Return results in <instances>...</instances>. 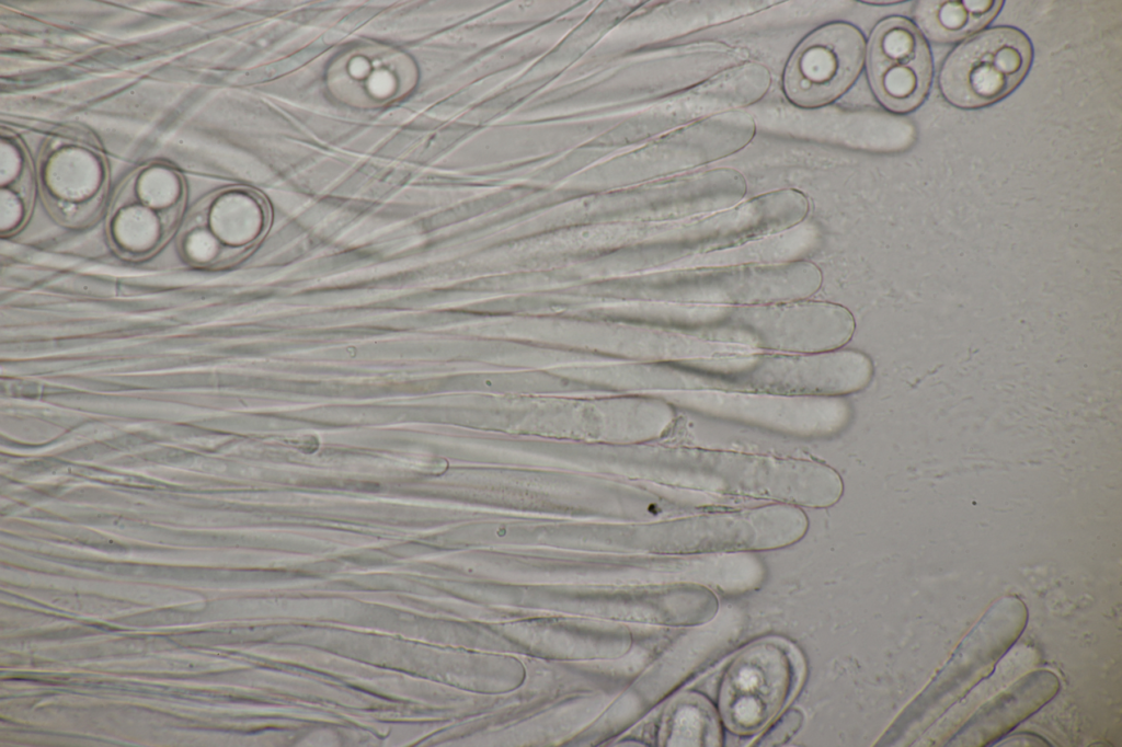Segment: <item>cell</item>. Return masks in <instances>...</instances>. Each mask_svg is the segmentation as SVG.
I'll use <instances>...</instances> for the list:
<instances>
[{
  "instance_id": "obj_4",
  "label": "cell",
  "mask_w": 1122,
  "mask_h": 747,
  "mask_svg": "<svg viewBox=\"0 0 1122 747\" xmlns=\"http://www.w3.org/2000/svg\"><path fill=\"white\" fill-rule=\"evenodd\" d=\"M669 400L695 415L794 438H827L852 418L845 397L676 390Z\"/></svg>"
},
{
  "instance_id": "obj_8",
  "label": "cell",
  "mask_w": 1122,
  "mask_h": 747,
  "mask_svg": "<svg viewBox=\"0 0 1122 747\" xmlns=\"http://www.w3.org/2000/svg\"><path fill=\"white\" fill-rule=\"evenodd\" d=\"M809 529L805 512L785 503L700 510L674 522L673 549L688 554L775 550L800 541Z\"/></svg>"
},
{
  "instance_id": "obj_20",
  "label": "cell",
  "mask_w": 1122,
  "mask_h": 747,
  "mask_svg": "<svg viewBox=\"0 0 1122 747\" xmlns=\"http://www.w3.org/2000/svg\"><path fill=\"white\" fill-rule=\"evenodd\" d=\"M862 2L869 3V4H885V5H889V4L902 3L903 1H862Z\"/></svg>"
},
{
  "instance_id": "obj_13",
  "label": "cell",
  "mask_w": 1122,
  "mask_h": 747,
  "mask_svg": "<svg viewBox=\"0 0 1122 747\" xmlns=\"http://www.w3.org/2000/svg\"><path fill=\"white\" fill-rule=\"evenodd\" d=\"M266 210L251 193L230 191L209 197L192 214L181 249L194 265H226L241 257L260 238Z\"/></svg>"
},
{
  "instance_id": "obj_3",
  "label": "cell",
  "mask_w": 1122,
  "mask_h": 747,
  "mask_svg": "<svg viewBox=\"0 0 1122 747\" xmlns=\"http://www.w3.org/2000/svg\"><path fill=\"white\" fill-rule=\"evenodd\" d=\"M667 321L700 340L779 353L838 349L856 331L847 307L811 298L737 306L679 303L669 310Z\"/></svg>"
},
{
  "instance_id": "obj_16",
  "label": "cell",
  "mask_w": 1122,
  "mask_h": 747,
  "mask_svg": "<svg viewBox=\"0 0 1122 747\" xmlns=\"http://www.w3.org/2000/svg\"><path fill=\"white\" fill-rule=\"evenodd\" d=\"M1003 5L1004 1H917L913 16L926 39L952 44L985 27Z\"/></svg>"
},
{
  "instance_id": "obj_1",
  "label": "cell",
  "mask_w": 1122,
  "mask_h": 747,
  "mask_svg": "<svg viewBox=\"0 0 1122 747\" xmlns=\"http://www.w3.org/2000/svg\"><path fill=\"white\" fill-rule=\"evenodd\" d=\"M657 455V473L672 484L736 502L826 508L845 490L839 472L813 458L690 446Z\"/></svg>"
},
{
  "instance_id": "obj_19",
  "label": "cell",
  "mask_w": 1122,
  "mask_h": 747,
  "mask_svg": "<svg viewBox=\"0 0 1122 747\" xmlns=\"http://www.w3.org/2000/svg\"><path fill=\"white\" fill-rule=\"evenodd\" d=\"M802 714L798 710H791L774 725L768 733L764 734L757 745L775 746L786 743L800 728Z\"/></svg>"
},
{
  "instance_id": "obj_11",
  "label": "cell",
  "mask_w": 1122,
  "mask_h": 747,
  "mask_svg": "<svg viewBox=\"0 0 1122 747\" xmlns=\"http://www.w3.org/2000/svg\"><path fill=\"white\" fill-rule=\"evenodd\" d=\"M871 88L889 111L906 114L927 99L934 59L927 39L905 16H891L874 28L867 47Z\"/></svg>"
},
{
  "instance_id": "obj_15",
  "label": "cell",
  "mask_w": 1122,
  "mask_h": 747,
  "mask_svg": "<svg viewBox=\"0 0 1122 747\" xmlns=\"http://www.w3.org/2000/svg\"><path fill=\"white\" fill-rule=\"evenodd\" d=\"M1060 680L1049 670L1032 671L984 704L948 745L986 746L1009 733L1053 699Z\"/></svg>"
},
{
  "instance_id": "obj_18",
  "label": "cell",
  "mask_w": 1122,
  "mask_h": 747,
  "mask_svg": "<svg viewBox=\"0 0 1122 747\" xmlns=\"http://www.w3.org/2000/svg\"><path fill=\"white\" fill-rule=\"evenodd\" d=\"M667 740L674 746H721V719L703 696L688 694L674 708Z\"/></svg>"
},
{
  "instance_id": "obj_9",
  "label": "cell",
  "mask_w": 1122,
  "mask_h": 747,
  "mask_svg": "<svg viewBox=\"0 0 1122 747\" xmlns=\"http://www.w3.org/2000/svg\"><path fill=\"white\" fill-rule=\"evenodd\" d=\"M180 175L164 164L140 169L124 184L113 203L108 237L129 258L157 251L172 234L184 203Z\"/></svg>"
},
{
  "instance_id": "obj_12",
  "label": "cell",
  "mask_w": 1122,
  "mask_h": 747,
  "mask_svg": "<svg viewBox=\"0 0 1122 747\" xmlns=\"http://www.w3.org/2000/svg\"><path fill=\"white\" fill-rule=\"evenodd\" d=\"M1027 623V608L1018 597L998 600L962 641L953 657L932 682L905 710L890 735L901 733L942 697L955 692L978 670L989 668L1018 639Z\"/></svg>"
},
{
  "instance_id": "obj_2",
  "label": "cell",
  "mask_w": 1122,
  "mask_h": 747,
  "mask_svg": "<svg viewBox=\"0 0 1122 747\" xmlns=\"http://www.w3.org/2000/svg\"><path fill=\"white\" fill-rule=\"evenodd\" d=\"M874 373L866 353L838 348L818 353L752 350L674 360L667 383L676 390H722L845 397L866 389Z\"/></svg>"
},
{
  "instance_id": "obj_5",
  "label": "cell",
  "mask_w": 1122,
  "mask_h": 747,
  "mask_svg": "<svg viewBox=\"0 0 1122 747\" xmlns=\"http://www.w3.org/2000/svg\"><path fill=\"white\" fill-rule=\"evenodd\" d=\"M803 674L799 653L769 637L741 648L725 665L718 689V712L728 731L756 734L789 703Z\"/></svg>"
},
{
  "instance_id": "obj_7",
  "label": "cell",
  "mask_w": 1122,
  "mask_h": 747,
  "mask_svg": "<svg viewBox=\"0 0 1122 747\" xmlns=\"http://www.w3.org/2000/svg\"><path fill=\"white\" fill-rule=\"evenodd\" d=\"M822 283V271L806 260L713 265L682 268L668 275L663 280V295L682 303H776L810 299Z\"/></svg>"
},
{
  "instance_id": "obj_17",
  "label": "cell",
  "mask_w": 1122,
  "mask_h": 747,
  "mask_svg": "<svg viewBox=\"0 0 1122 747\" xmlns=\"http://www.w3.org/2000/svg\"><path fill=\"white\" fill-rule=\"evenodd\" d=\"M802 230V223H800L778 234L696 257L684 263L682 267L770 264L803 260V256L811 251L814 238L810 231Z\"/></svg>"
},
{
  "instance_id": "obj_10",
  "label": "cell",
  "mask_w": 1122,
  "mask_h": 747,
  "mask_svg": "<svg viewBox=\"0 0 1122 747\" xmlns=\"http://www.w3.org/2000/svg\"><path fill=\"white\" fill-rule=\"evenodd\" d=\"M867 58L862 32L833 22L811 33L794 50L783 73L787 99L803 108L832 103L858 79Z\"/></svg>"
},
{
  "instance_id": "obj_6",
  "label": "cell",
  "mask_w": 1122,
  "mask_h": 747,
  "mask_svg": "<svg viewBox=\"0 0 1122 747\" xmlns=\"http://www.w3.org/2000/svg\"><path fill=\"white\" fill-rule=\"evenodd\" d=\"M1033 46L1015 26H994L953 48L938 76L946 102L961 110L995 104L1014 92L1028 74Z\"/></svg>"
},
{
  "instance_id": "obj_14",
  "label": "cell",
  "mask_w": 1122,
  "mask_h": 747,
  "mask_svg": "<svg viewBox=\"0 0 1122 747\" xmlns=\"http://www.w3.org/2000/svg\"><path fill=\"white\" fill-rule=\"evenodd\" d=\"M43 196L61 221L80 225L93 218L106 191L102 157L73 142H51L39 162Z\"/></svg>"
}]
</instances>
